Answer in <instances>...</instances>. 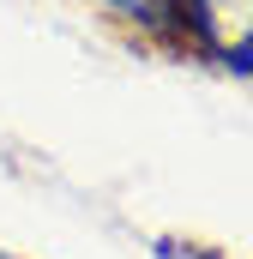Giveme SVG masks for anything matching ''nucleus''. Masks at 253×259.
Wrapping results in <instances>:
<instances>
[{
	"mask_svg": "<svg viewBox=\"0 0 253 259\" xmlns=\"http://www.w3.org/2000/svg\"><path fill=\"white\" fill-rule=\"evenodd\" d=\"M253 0H181L175 6V30H187L199 49H211L223 72L247 78L253 72V30H247Z\"/></svg>",
	"mask_w": 253,
	"mask_h": 259,
	"instance_id": "f257e3e1",
	"label": "nucleus"
},
{
	"mask_svg": "<svg viewBox=\"0 0 253 259\" xmlns=\"http://www.w3.org/2000/svg\"><path fill=\"white\" fill-rule=\"evenodd\" d=\"M103 6L133 18V24H145V30H175V6L181 0H103Z\"/></svg>",
	"mask_w": 253,
	"mask_h": 259,
	"instance_id": "f03ea898",
	"label": "nucleus"
}]
</instances>
